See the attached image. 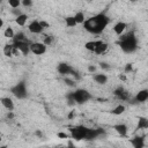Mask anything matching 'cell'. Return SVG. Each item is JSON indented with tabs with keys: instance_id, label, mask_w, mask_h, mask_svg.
<instances>
[{
	"instance_id": "obj_1",
	"label": "cell",
	"mask_w": 148,
	"mask_h": 148,
	"mask_svg": "<svg viewBox=\"0 0 148 148\" xmlns=\"http://www.w3.org/2000/svg\"><path fill=\"white\" fill-rule=\"evenodd\" d=\"M109 22H110V18L105 14L99 13L87 18L86 22L83 23V28L92 35H98L105 30Z\"/></svg>"
},
{
	"instance_id": "obj_2",
	"label": "cell",
	"mask_w": 148,
	"mask_h": 148,
	"mask_svg": "<svg viewBox=\"0 0 148 148\" xmlns=\"http://www.w3.org/2000/svg\"><path fill=\"white\" fill-rule=\"evenodd\" d=\"M119 46L125 53H133L138 49V39L133 32L119 37Z\"/></svg>"
},
{
	"instance_id": "obj_3",
	"label": "cell",
	"mask_w": 148,
	"mask_h": 148,
	"mask_svg": "<svg viewBox=\"0 0 148 148\" xmlns=\"http://www.w3.org/2000/svg\"><path fill=\"white\" fill-rule=\"evenodd\" d=\"M88 131H89V128L86 127V126H82V125H76V126H73V127L69 128L71 136H72L74 140H76V141L87 140Z\"/></svg>"
},
{
	"instance_id": "obj_4",
	"label": "cell",
	"mask_w": 148,
	"mask_h": 148,
	"mask_svg": "<svg viewBox=\"0 0 148 148\" xmlns=\"http://www.w3.org/2000/svg\"><path fill=\"white\" fill-rule=\"evenodd\" d=\"M72 97H73L74 102H76L79 104H82V103H86L87 101L90 99V94L86 89H76L72 94Z\"/></svg>"
},
{
	"instance_id": "obj_5",
	"label": "cell",
	"mask_w": 148,
	"mask_h": 148,
	"mask_svg": "<svg viewBox=\"0 0 148 148\" xmlns=\"http://www.w3.org/2000/svg\"><path fill=\"white\" fill-rule=\"evenodd\" d=\"M12 92L14 96H16L17 98L22 99V98H25L27 95H28V91H27V87H25V83L24 82H18L16 83L12 89Z\"/></svg>"
},
{
	"instance_id": "obj_6",
	"label": "cell",
	"mask_w": 148,
	"mask_h": 148,
	"mask_svg": "<svg viewBox=\"0 0 148 148\" xmlns=\"http://www.w3.org/2000/svg\"><path fill=\"white\" fill-rule=\"evenodd\" d=\"M46 51L47 46L43 42H32L30 44V52L35 56H43L44 53H46Z\"/></svg>"
},
{
	"instance_id": "obj_7",
	"label": "cell",
	"mask_w": 148,
	"mask_h": 148,
	"mask_svg": "<svg viewBox=\"0 0 148 148\" xmlns=\"http://www.w3.org/2000/svg\"><path fill=\"white\" fill-rule=\"evenodd\" d=\"M28 30L31 32V34H35V35H39L44 31V29L42 28L40 25V22L37 21V20H32L29 24H28Z\"/></svg>"
},
{
	"instance_id": "obj_8",
	"label": "cell",
	"mask_w": 148,
	"mask_h": 148,
	"mask_svg": "<svg viewBox=\"0 0 148 148\" xmlns=\"http://www.w3.org/2000/svg\"><path fill=\"white\" fill-rule=\"evenodd\" d=\"M30 44H31V43H29L28 40H23V42H14V43H13V45L16 46V47L21 51L22 56H27L28 53H30Z\"/></svg>"
},
{
	"instance_id": "obj_9",
	"label": "cell",
	"mask_w": 148,
	"mask_h": 148,
	"mask_svg": "<svg viewBox=\"0 0 148 148\" xmlns=\"http://www.w3.org/2000/svg\"><path fill=\"white\" fill-rule=\"evenodd\" d=\"M108 50H109V44L104 40L97 39V44H96V49H95L94 53L97 54V56H103V54L106 53Z\"/></svg>"
},
{
	"instance_id": "obj_10",
	"label": "cell",
	"mask_w": 148,
	"mask_h": 148,
	"mask_svg": "<svg viewBox=\"0 0 148 148\" xmlns=\"http://www.w3.org/2000/svg\"><path fill=\"white\" fill-rule=\"evenodd\" d=\"M57 71H58V73L61 74V75H68V74L73 73L74 69L71 67V65H68V64H66V62H60V64H58V66H57Z\"/></svg>"
},
{
	"instance_id": "obj_11",
	"label": "cell",
	"mask_w": 148,
	"mask_h": 148,
	"mask_svg": "<svg viewBox=\"0 0 148 148\" xmlns=\"http://www.w3.org/2000/svg\"><path fill=\"white\" fill-rule=\"evenodd\" d=\"M126 29H127V24H126L125 22H123V21L117 22V23L113 25V28H112L113 32H114L117 36H119V37L124 35V32H125Z\"/></svg>"
},
{
	"instance_id": "obj_12",
	"label": "cell",
	"mask_w": 148,
	"mask_h": 148,
	"mask_svg": "<svg viewBox=\"0 0 148 148\" xmlns=\"http://www.w3.org/2000/svg\"><path fill=\"white\" fill-rule=\"evenodd\" d=\"M113 130H114L116 133H117L118 135H120V136H126V135L128 134V127H127L126 124H123V123L116 124V125L113 126Z\"/></svg>"
},
{
	"instance_id": "obj_13",
	"label": "cell",
	"mask_w": 148,
	"mask_h": 148,
	"mask_svg": "<svg viewBox=\"0 0 148 148\" xmlns=\"http://www.w3.org/2000/svg\"><path fill=\"white\" fill-rule=\"evenodd\" d=\"M0 102H1L2 106L6 110H8L9 112H12L15 109V104H14V102H13V99L10 97H1L0 98Z\"/></svg>"
},
{
	"instance_id": "obj_14",
	"label": "cell",
	"mask_w": 148,
	"mask_h": 148,
	"mask_svg": "<svg viewBox=\"0 0 148 148\" xmlns=\"http://www.w3.org/2000/svg\"><path fill=\"white\" fill-rule=\"evenodd\" d=\"M130 143L132 145L133 148H145V139L143 136H134L130 140Z\"/></svg>"
},
{
	"instance_id": "obj_15",
	"label": "cell",
	"mask_w": 148,
	"mask_h": 148,
	"mask_svg": "<svg viewBox=\"0 0 148 148\" xmlns=\"http://www.w3.org/2000/svg\"><path fill=\"white\" fill-rule=\"evenodd\" d=\"M135 101L138 103H145L148 101V89H141L135 95Z\"/></svg>"
},
{
	"instance_id": "obj_16",
	"label": "cell",
	"mask_w": 148,
	"mask_h": 148,
	"mask_svg": "<svg viewBox=\"0 0 148 148\" xmlns=\"http://www.w3.org/2000/svg\"><path fill=\"white\" fill-rule=\"evenodd\" d=\"M92 80L97 84H105L108 82V75L104 73H95L92 75Z\"/></svg>"
},
{
	"instance_id": "obj_17",
	"label": "cell",
	"mask_w": 148,
	"mask_h": 148,
	"mask_svg": "<svg viewBox=\"0 0 148 148\" xmlns=\"http://www.w3.org/2000/svg\"><path fill=\"white\" fill-rule=\"evenodd\" d=\"M28 18H29L28 15L24 14V13H22L21 15H18V16L15 17V23L17 25H20V27H24L27 24V22H28Z\"/></svg>"
},
{
	"instance_id": "obj_18",
	"label": "cell",
	"mask_w": 148,
	"mask_h": 148,
	"mask_svg": "<svg viewBox=\"0 0 148 148\" xmlns=\"http://www.w3.org/2000/svg\"><path fill=\"white\" fill-rule=\"evenodd\" d=\"M138 130H148V118L146 117H138Z\"/></svg>"
},
{
	"instance_id": "obj_19",
	"label": "cell",
	"mask_w": 148,
	"mask_h": 148,
	"mask_svg": "<svg viewBox=\"0 0 148 148\" xmlns=\"http://www.w3.org/2000/svg\"><path fill=\"white\" fill-rule=\"evenodd\" d=\"M73 16H74V18H75V21H76L77 24H83L86 22V20H87V17H86V15H84V13L82 10L76 12Z\"/></svg>"
},
{
	"instance_id": "obj_20",
	"label": "cell",
	"mask_w": 148,
	"mask_h": 148,
	"mask_svg": "<svg viewBox=\"0 0 148 148\" xmlns=\"http://www.w3.org/2000/svg\"><path fill=\"white\" fill-rule=\"evenodd\" d=\"M125 111H126L125 105H124V104H118L117 106H114V108L112 109L111 113H112V114H114V116H120V114H123Z\"/></svg>"
},
{
	"instance_id": "obj_21",
	"label": "cell",
	"mask_w": 148,
	"mask_h": 148,
	"mask_svg": "<svg viewBox=\"0 0 148 148\" xmlns=\"http://www.w3.org/2000/svg\"><path fill=\"white\" fill-rule=\"evenodd\" d=\"M65 25H66L67 28H74V27L77 25V23H76V21H75V18H74L73 15L65 17Z\"/></svg>"
},
{
	"instance_id": "obj_22",
	"label": "cell",
	"mask_w": 148,
	"mask_h": 148,
	"mask_svg": "<svg viewBox=\"0 0 148 148\" xmlns=\"http://www.w3.org/2000/svg\"><path fill=\"white\" fill-rule=\"evenodd\" d=\"M96 44H97V39H96V40H88V42L84 43V49H86L87 51L94 53V51H95V49H96Z\"/></svg>"
},
{
	"instance_id": "obj_23",
	"label": "cell",
	"mask_w": 148,
	"mask_h": 148,
	"mask_svg": "<svg viewBox=\"0 0 148 148\" xmlns=\"http://www.w3.org/2000/svg\"><path fill=\"white\" fill-rule=\"evenodd\" d=\"M3 36H5L6 38H9V39H14V37H15V32H14L13 28L8 25V27L3 30Z\"/></svg>"
},
{
	"instance_id": "obj_24",
	"label": "cell",
	"mask_w": 148,
	"mask_h": 148,
	"mask_svg": "<svg viewBox=\"0 0 148 148\" xmlns=\"http://www.w3.org/2000/svg\"><path fill=\"white\" fill-rule=\"evenodd\" d=\"M13 49H14L13 44H6L3 46V54L6 57H13Z\"/></svg>"
},
{
	"instance_id": "obj_25",
	"label": "cell",
	"mask_w": 148,
	"mask_h": 148,
	"mask_svg": "<svg viewBox=\"0 0 148 148\" xmlns=\"http://www.w3.org/2000/svg\"><path fill=\"white\" fill-rule=\"evenodd\" d=\"M114 95L117 97H119L120 99H126L127 98V91L124 90L123 88H118L117 90H114Z\"/></svg>"
},
{
	"instance_id": "obj_26",
	"label": "cell",
	"mask_w": 148,
	"mask_h": 148,
	"mask_svg": "<svg viewBox=\"0 0 148 148\" xmlns=\"http://www.w3.org/2000/svg\"><path fill=\"white\" fill-rule=\"evenodd\" d=\"M8 6L12 9H17L22 6V0H8Z\"/></svg>"
},
{
	"instance_id": "obj_27",
	"label": "cell",
	"mask_w": 148,
	"mask_h": 148,
	"mask_svg": "<svg viewBox=\"0 0 148 148\" xmlns=\"http://www.w3.org/2000/svg\"><path fill=\"white\" fill-rule=\"evenodd\" d=\"M53 37L52 36H44V38H43V43L46 45V46H50L52 43H53Z\"/></svg>"
},
{
	"instance_id": "obj_28",
	"label": "cell",
	"mask_w": 148,
	"mask_h": 148,
	"mask_svg": "<svg viewBox=\"0 0 148 148\" xmlns=\"http://www.w3.org/2000/svg\"><path fill=\"white\" fill-rule=\"evenodd\" d=\"M57 136L59 138V139H68L69 136H71V134H68V133H66V132H58L57 133Z\"/></svg>"
},
{
	"instance_id": "obj_29",
	"label": "cell",
	"mask_w": 148,
	"mask_h": 148,
	"mask_svg": "<svg viewBox=\"0 0 148 148\" xmlns=\"http://www.w3.org/2000/svg\"><path fill=\"white\" fill-rule=\"evenodd\" d=\"M34 5L32 0H22V6L24 7H31Z\"/></svg>"
},
{
	"instance_id": "obj_30",
	"label": "cell",
	"mask_w": 148,
	"mask_h": 148,
	"mask_svg": "<svg viewBox=\"0 0 148 148\" xmlns=\"http://www.w3.org/2000/svg\"><path fill=\"white\" fill-rule=\"evenodd\" d=\"M39 22H40V25H42L43 29H47L50 27V23L47 21H45V20H39Z\"/></svg>"
},
{
	"instance_id": "obj_31",
	"label": "cell",
	"mask_w": 148,
	"mask_h": 148,
	"mask_svg": "<svg viewBox=\"0 0 148 148\" xmlns=\"http://www.w3.org/2000/svg\"><path fill=\"white\" fill-rule=\"evenodd\" d=\"M65 82H66V84L68 86V87H75V81L74 80H71V79H65Z\"/></svg>"
},
{
	"instance_id": "obj_32",
	"label": "cell",
	"mask_w": 148,
	"mask_h": 148,
	"mask_svg": "<svg viewBox=\"0 0 148 148\" xmlns=\"http://www.w3.org/2000/svg\"><path fill=\"white\" fill-rule=\"evenodd\" d=\"M13 56H14V57H20V56H22L21 51H20L16 46H14V49H13Z\"/></svg>"
},
{
	"instance_id": "obj_33",
	"label": "cell",
	"mask_w": 148,
	"mask_h": 148,
	"mask_svg": "<svg viewBox=\"0 0 148 148\" xmlns=\"http://www.w3.org/2000/svg\"><path fill=\"white\" fill-rule=\"evenodd\" d=\"M132 69H133V66L131 64H126V66H125V73L127 74V73L132 72Z\"/></svg>"
},
{
	"instance_id": "obj_34",
	"label": "cell",
	"mask_w": 148,
	"mask_h": 148,
	"mask_svg": "<svg viewBox=\"0 0 148 148\" xmlns=\"http://www.w3.org/2000/svg\"><path fill=\"white\" fill-rule=\"evenodd\" d=\"M99 67L103 68V69H109V68H110V66H109L106 62H101V64H99Z\"/></svg>"
},
{
	"instance_id": "obj_35",
	"label": "cell",
	"mask_w": 148,
	"mask_h": 148,
	"mask_svg": "<svg viewBox=\"0 0 148 148\" xmlns=\"http://www.w3.org/2000/svg\"><path fill=\"white\" fill-rule=\"evenodd\" d=\"M88 71H89L90 73H94V74H95V72H96V66H94V65H90V66L88 67Z\"/></svg>"
},
{
	"instance_id": "obj_36",
	"label": "cell",
	"mask_w": 148,
	"mask_h": 148,
	"mask_svg": "<svg viewBox=\"0 0 148 148\" xmlns=\"http://www.w3.org/2000/svg\"><path fill=\"white\" fill-rule=\"evenodd\" d=\"M3 24H5L3 20H2V18H0V28H2V27H3Z\"/></svg>"
},
{
	"instance_id": "obj_37",
	"label": "cell",
	"mask_w": 148,
	"mask_h": 148,
	"mask_svg": "<svg viewBox=\"0 0 148 148\" xmlns=\"http://www.w3.org/2000/svg\"><path fill=\"white\" fill-rule=\"evenodd\" d=\"M36 135H38V136H42V132L40 131H36V133H35Z\"/></svg>"
},
{
	"instance_id": "obj_38",
	"label": "cell",
	"mask_w": 148,
	"mask_h": 148,
	"mask_svg": "<svg viewBox=\"0 0 148 148\" xmlns=\"http://www.w3.org/2000/svg\"><path fill=\"white\" fill-rule=\"evenodd\" d=\"M0 148H8V146H6V145H2V146H0Z\"/></svg>"
}]
</instances>
